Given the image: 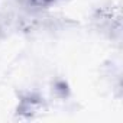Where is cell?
Returning <instances> with one entry per match:
<instances>
[{
	"mask_svg": "<svg viewBox=\"0 0 123 123\" xmlns=\"http://www.w3.org/2000/svg\"><path fill=\"white\" fill-rule=\"evenodd\" d=\"M56 0H31V3L35 5V6H41V7H45V6H49L52 5Z\"/></svg>",
	"mask_w": 123,
	"mask_h": 123,
	"instance_id": "1",
	"label": "cell"
}]
</instances>
